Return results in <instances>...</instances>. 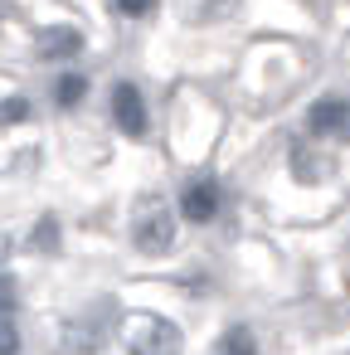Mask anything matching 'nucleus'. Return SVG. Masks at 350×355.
Returning <instances> with one entry per match:
<instances>
[{"mask_svg": "<svg viewBox=\"0 0 350 355\" xmlns=\"http://www.w3.org/2000/svg\"><path fill=\"white\" fill-rule=\"evenodd\" d=\"M132 239H137L141 253H166L175 243V214L166 205H141L137 224H132Z\"/></svg>", "mask_w": 350, "mask_h": 355, "instance_id": "1", "label": "nucleus"}, {"mask_svg": "<svg viewBox=\"0 0 350 355\" xmlns=\"http://www.w3.org/2000/svg\"><path fill=\"white\" fill-rule=\"evenodd\" d=\"M180 214L190 219V224H209L214 214H219V185L204 175V180H190L185 190H180Z\"/></svg>", "mask_w": 350, "mask_h": 355, "instance_id": "2", "label": "nucleus"}, {"mask_svg": "<svg viewBox=\"0 0 350 355\" xmlns=\"http://www.w3.org/2000/svg\"><path fill=\"white\" fill-rule=\"evenodd\" d=\"M311 132L316 137H335V141H350V103L345 98H321L311 107Z\"/></svg>", "mask_w": 350, "mask_h": 355, "instance_id": "3", "label": "nucleus"}, {"mask_svg": "<svg viewBox=\"0 0 350 355\" xmlns=\"http://www.w3.org/2000/svg\"><path fill=\"white\" fill-rule=\"evenodd\" d=\"M180 326L175 321H146L141 336H132V355H180Z\"/></svg>", "mask_w": 350, "mask_h": 355, "instance_id": "4", "label": "nucleus"}, {"mask_svg": "<svg viewBox=\"0 0 350 355\" xmlns=\"http://www.w3.org/2000/svg\"><path fill=\"white\" fill-rule=\"evenodd\" d=\"M112 122L127 132V137H141L146 132V103L132 83H117L112 88Z\"/></svg>", "mask_w": 350, "mask_h": 355, "instance_id": "5", "label": "nucleus"}, {"mask_svg": "<svg viewBox=\"0 0 350 355\" xmlns=\"http://www.w3.org/2000/svg\"><path fill=\"white\" fill-rule=\"evenodd\" d=\"M83 49V35L78 30H49L44 40H40V54L44 59H69V54H78Z\"/></svg>", "mask_w": 350, "mask_h": 355, "instance_id": "6", "label": "nucleus"}, {"mask_svg": "<svg viewBox=\"0 0 350 355\" xmlns=\"http://www.w3.org/2000/svg\"><path fill=\"white\" fill-rule=\"evenodd\" d=\"M238 10V0H180V15L185 20H224Z\"/></svg>", "mask_w": 350, "mask_h": 355, "instance_id": "7", "label": "nucleus"}, {"mask_svg": "<svg viewBox=\"0 0 350 355\" xmlns=\"http://www.w3.org/2000/svg\"><path fill=\"white\" fill-rule=\"evenodd\" d=\"M103 340H107V321H93V316H88V326H83V321L69 326V350H98Z\"/></svg>", "mask_w": 350, "mask_h": 355, "instance_id": "8", "label": "nucleus"}, {"mask_svg": "<svg viewBox=\"0 0 350 355\" xmlns=\"http://www.w3.org/2000/svg\"><path fill=\"white\" fill-rule=\"evenodd\" d=\"M214 355H258V340H253L248 326H234V331H224V340L214 345Z\"/></svg>", "mask_w": 350, "mask_h": 355, "instance_id": "9", "label": "nucleus"}, {"mask_svg": "<svg viewBox=\"0 0 350 355\" xmlns=\"http://www.w3.org/2000/svg\"><path fill=\"white\" fill-rule=\"evenodd\" d=\"M83 93H88V78H83V73H64V78L54 83V98H59V107H73V103H83Z\"/></svg>", "mask_w": 350, "mask_h": 355, "instance_id": "10", "label": "nucleus"}, {"mask_svg": "<svg viewBox=\"0 0 350 355\" xmlns=\"http://www.w3.org/2000/svg\"><path fill=\"white\" fill-rule=\"evenodd\" d=\"M25 117H30V103H25V98L0 103V127H6V122H25Z\"/></svg>", "mask_w": 350, "mask_h": 355, "instance_id": "11", "label": "nucleus"}, {"mask_svg": "<svg viewBox=\"0 0 350 355\" xmlns=\"http://www.w3.org/2000/svg\"><path fill=\"white\" fill-rule=\"evenodd\" d=\"M15 345H20V331L10 326V316H0V355H15Z\"/></svg>", "mask_w": 350, "mask_h": 355, "instance_id": "12", "label": "nucleus"}, {"mask_svg": "<svg viewBox=\"0 0 350 355\" xmlns=\"http://www.w3.org/2000/svg\"><path fill=\"white\" fill-rule=\"evenodd\" d=\"M54 239H59V224H54V219H44V224L35 229V248H54Z\"/></svg>", "mask_w": 350, "mask_h": 355, "instance_id": "13", "label": "nucleus"}, {"mask_svg": "<svg viewBox=\"0 0 350 355\" xmlns=\"http://www.w3.org/2000/svg\"><path fill=\"white\" fill-rule=\"evenodd\" d=\"M10 311H15V282L0 277V316H10Z\"/></svg>", "mask_w": 350, "mask_h": 355, "instance_id": "14", "label": "nucleus"}, {"mask_svg": "<svg viewBox=\"0 0 350 355\" xmlns=\"http://www.w3.org/2000/svg\"><path fill=\"white\" fill-rule=\"evenodd\" d=\"M151 0H117V15H146Z\"/></svg>", "mask_w": 350, "mask_h": 355, "instance_id": "15", "label": "nucleus"}]
</instances>
